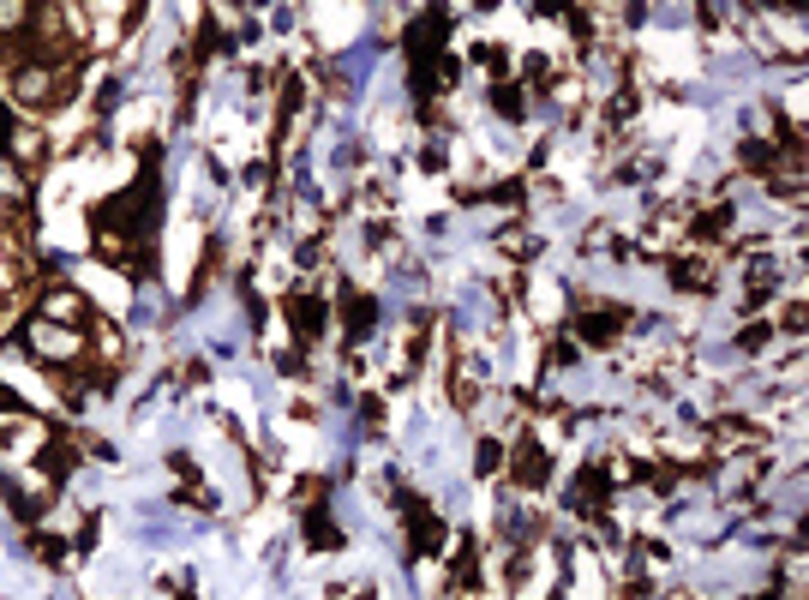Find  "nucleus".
Here are the masks:
<instances>
[{
  "label": "nucleus",
  "instance_id": "nucleus-1",
  "mask_svg": "<svg viewBox=\"0 0 809 600\" xmlns=\"http://www.w3.org/2000/svg\"><path fill=\"white\" fill-rule=\"evenodd\" d=\"M516 481H521V486H540V481H546V451H540V444H521V451H516Z\"/></svg>",
  "mask_w": 809,
  "mask_h": 600
},
{
  "label": "nucleus",
  "instance_id": "nucleus-2",
  "mask_svg": "<svg viewBox=\"0 0 809 600\" xmlns=\"http://www.w3.org/2000/svg\"><path fill=\"white\" fill-rule=\"evenodd\" d=\"M294 331H300V337H319V324H324V307L319 300H294Z\"/></svg>",
  "mask_w": 809,
  "mask_h": 600
}]
</instances>
